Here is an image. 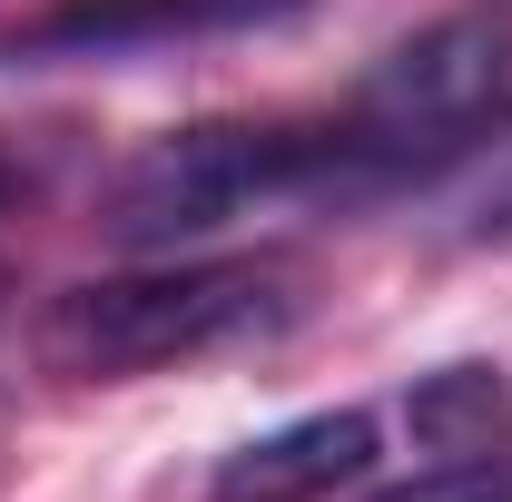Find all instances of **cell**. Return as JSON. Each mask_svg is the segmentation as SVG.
I'll return each instance as SVG.
<instances>
[{
  "instance_id": "2",
  "label": "cell",
  "mask_w": 512,
  "mask_h": 502,
  "mask_svg": "<svg viewBox=\"0 0 512 502\" xmlns=\"http://www.w3.org/2000/svg\"><path fill=\"white\" fill-rule=\"evenodd\" d=\"M503 128H512V10L503 0H473V10L424 20L345 99V148H355L365 178L444 168V158L503 138Z\"/></svg>"
},
{
  "instance_id": "7",
  "label": "cell",
  "mask_w": 512,
  "mask_h": 502,
  "mask_svg": "<svg viewBox=\"0 0 512 502\" xmlns=\"http://www.w3.org/2000/svg\"><path fill=\"white\" fill-rule=\"evenodd\" d=\"M375 502H512V453H473V463H434L414 483H394Z\"/></svg>"
},
{
  "instance_id": "6",
  "label": "cell",
  "mask_w": 512,
  "mask_h": 502,
  "mask_svg": "<svg viewBox=\"0 0 512 502\" xmlns=\"http://www.w3.org/2000/svg\"><path fill=\"white\" fill-rule=\"evenodd\" d=\"M503 424H512V404H503V375L493 365H444V375L414 384V434L434 443L444 463L503 453Z\"/></svg>"
},
{
  "instance_id": "3",
  "label": "cell",
  "mask_w": 512,
  "mask_h": 502,
  "mask_svg": "<svg viewBox=\"0 0 512 502\" xmlns=\"http://www.w3.org/2000/svg\"><path fill=\"white\" fill-rule=\"evenodd\" d=\"M335 178H365L355 148H345V128H325V138H296V128H168V138H148L109 178L99 227L119 247L158 256V247H188L207 227L266 207V197L335 188Z\"/></svg>"
},
{
  "instance_id": "1",
  "label": "cell",
  "mask_w": 512,
  "mask_h": 502,
  "mask_svg": "<svg viewBox=\"0 0 512 502\" xmlns=\"http://www.w3.org/2000/svg\"><path fill=\"white\" fill-rule=\"evenodd\" d=\"M296 306V266L286 256H207V266H128L50 296L40 315V365L69 384H128L168 375L197 355H227L266 335Z\"/></svg>"
},
{
  "instance_id": "8",
  "label": "cell",
  "mask_w": 512,
  "mask_h": 502,
  "mask_svg": "<svg viewBox=\"0 0 512 502\" xmlns=\"http://www.w3.org/2000/svg\"><path fill=\"white\" fill-rule=\"evenodd\" d=\"M463 237L473 247H512V158L483 178V197H473V217H463Z\"/></svg>"
},
{
  "instance_id": "4",
  "label": "cell",
  "mask_w": 512,
  "mask_h": 502,
  "mask_svg": "<svg viewBox=\"0 0 512 502\" xmlns=\"http://www.w3.org/2000/svg\"><path fill=\"white\" fill-rule=\"evenodd\" d=\"M375 414L365 404H325V414H296L276 434L237 443L217 473H207V502H335L375 473Z\"/></svg>"
},
{
  "instance_id": "5",
  "label": "cell",
  "mask_w": 512,
  "mask_h": 502,
  "mask_svg": "<svg viewBox=\"0 0 512 502\" xmlns=\"http://www.w3.org/2000/svg\"><path fill=\"white\" fill-rule=\"evenodd\" d=\"M306 0H79L50 10L10 40V60H128V50H168V40H217V30H256L286 20Z\"/></svg>"
}]
</instances>
